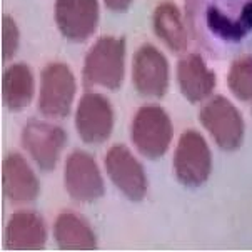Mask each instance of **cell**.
Wrapping results in <instances>:
<instances>
[{
    "label": "cell",
    "mask_w": 252,
    "mask_h": 252,
    "mask_svg": "<svg viewBox=\"0 0 252 252\" xmlns=\"http://www.w3.org/2000/svg\"><path fill=\"white\" fill-rule=\"evenodd\" d=\"M177 84L184 99L190 104L209 99L217 85L216 72L209 69L200 54H187L177 63Z\"/></svg>",
    "instance_id": "14"
},
{
    "label": "cell",
    "mask_w": 252,
    "mask_h": 252,
    "mask_svg": "<svg viewBox=\"0 0 252 252\" xmlns=\"http://www.w3.org/2000/svg\"><path fill=\"white\" fill-rule=\"evenodd\" d=\"M54 239L62 251H94L97 236L87 220L74 211H63L54 222Z\"/></svg>",
    "instance_id": "16"
},
{
    "label": "cell",
    "mask_w": 252,
    "mask_h": 252,
    "mask_svg": "<svg viewBox=\"0 0 252 252\" xmlns=\"http://www.w3.org/2000/svg\"><path fill=\"white\" fill-rule=\"evenodd\" d=\"M126 38L104 35L89 49L84 61L82 80L87 87L117 91L126 75Z\"/></svg>",
    "instance_id": "2"
},
{
    "label": "cell",
    "mask_w": 252,
    "mask_h": 252,
    "mask_svg": "<svg viewBox=\"0 0 252 252\" xmlns=\"http://www.w3.org/2000/svg\"><path fill=\"white\" fill-rule=\"evenodd\" d=\"M132 84L142 97L160 99L169 91L170 67L164 54L152 44L137 49L132 61Z\"/></svg>",
    "instance_id": "9"
},
{
    "label": "cell",
    "mask_w": 252,
    "mask_h": 252,
    "mask_svg": "<svg viewBox=\"0 0 252 252\" xmlns=\"http://www.w3.org/2000/svg\"><path fill=\"white\" fill-rule=\"evenodd\" d=\"M2 190L14 206L33 202L40 194V181L25 157L12 152L2 162Z\"/></svg>",
    "instance_id": "13"
},
{
    "label": "cell",
    "mask_w": 252,
    "mask_h": 252,
    "mask_svg": "<svg viewBox=\"0 0 252 252\" xmlns=\"http://www.w3.org/2000/svg\"><path fill=\"white\" fill-rule=\"evenodd\" d=\"M105 172L119 190L132 202H140L147 194V174L135 156L124 144H115L105 154Z\"/></svg>",
    "instance_id": "11"
},
{
    "label": "cell",
    "mask_w": 252,
    "mask_h": 252,
    "mask_svg": "<svg viewBox=\"0 0 252 252\" xmlns=\"http://www.w3.org/2000/svg\"><path fill=\"white\" fill-rule=\"evenodd\" d=\"M65 144L67 132L57 124L31 119L22 129L24 149L44 172H50L57 167Z\"/></svg>",
    "instance_id": "7"
},
{
    "label": "cell",
    "mask_w": 252,
    "mask_h": 252,
    "mask_svg": "<svg viewBox=\"0 0 252 252\" xmlns=\"http://www.w3.org/2000/svg\"><path fill=\"white\" fill-rule=\"evenodd\" d=\"M174 137V126L169 114L160 105H142L134 115L130 139L142 157L157 160L169 151Z\"/></svg>",
    "instance_id": "3"
},
{
    "label": "cell",
    "mask_w": 252,
    "mask_h": 252,
    "mask_svg": "<svg viewBox=\"0 0 252 252\" xmlns=\"http://www.w3.org/2000/svg\"><path fill=\"white\" fill-rule=\"evenodd\" d=\"M115 114L107 97L99 92H85L75 110V130L85 144H104L114 130Z\"/></svg>",
    "instance_id": "10"
},
{
    "label": "cell",
    "mask_w": 252,
    "mask_h": 252,
    "mask_svg": "<svg viewBox=\"0 0 252 252\" xmlns=\"http://www.w3.org/2000/svg\"><path fill=\"white\" fill-rule=\"evenodd\" d=\"M20 45V31L19 25L10 15L2 17V59L12 61L15 57Z\"/></svg>",
    "instance_id": "20"
},
{
    "label": "cell",
    "mask_w": 252,
    "mask_h": 252,
    "mask_svg": "<svg viewBox=\"0 0 252 252\" xmlns=\"http://www.w3.org/2000/svg\"><path fill=\"white\" fill-rule=\"evenodd\" d=\"M172 167L184 187H200L212 174V152L207 140L197 130L182 132L174 151Z\"/></svg>",
    "instance_id": "6"
},
{
    "label": "cell",
    "mask_w": 252,
    "mask_h": 252,
    "mask_svg": "<svg viewBox=\"0 0 252 252\" xmlns=\"http://www.w3.org/2000/svg\"><path fill=\"white\" fill-rule=\"evenodd\" d=\"M77 94V80L63 62H50L40 72L37 107L47 119H63L70 114Z\"/></svg>",
    "instance_id": "5"
},
{
    "label": "cell",
    "mask_w": 252,
    "mask_h": 252,
    "mask_svg": "<svg viewBox=\"0 0 252 252\" xmlns=\"http://www.w3.org/2000/svg\"><path fill=\"white\" fill-rule=\"evenodd\" d=\"M186 19L212 59H237L252 49V0H186Z\"/></svg>",
    "instance_id": "1"
},
{
    "label": "cell",
    "mask_w": 252,
    "mask_h": 252,
    "mask_svg": "<svg viewBox=\"0 0 252 252\" xmlns=\"http://www.w3.org/2000/svg\"><path fill=\"white\" fill-rule=\"evenodd\" d=\"M35 95V77L27 63L8 65L2 75V99L10 112H22Z\"/></svg>",
    "instance_id": "17"
},
{
    "label": "cell",
    "mask_w": 252,
    "mask_h": 252,
    "mask_svg": "<svg viewBox=\"0 0 252 252\" xmlns=\"http://www.w3.org/2000/svg\"><path fill=\"white\" fill-rule=\"evenodd\" d=\"M132 2L134 0H104V3H105V7L109 8V10H112V12H126V10H129L130 5H132Z\"/></svg>",
    "instance_id": "21"
},
{
    "label": "cell",
    "mask_w": 252,
    "mask_h": 252,
    "mask_svg": "<svg viewBox=\"0 0 252 252\" xmlns=\"http://www.w3.org/2000/svg\"><path fill=\"white\" fill-rule=\"evenodd\" d=\"M47 224L35 211H17L7 222L5 247L10 251H40L47 244Z\"/></svg>",
    "instance_id": "15"
},
{
    "label": "cell",
    "mask_w": 252,
    "mask_h": 252,
    "mask_svg": "<svg viewBox=\"0 0 252 252\" xmlns=\"http://www.w3.org/2000/svg\"><path fill=\"white\" fill-rule=\"evenodd\" d=\"M154 33L169 50L176 54L186 52L189 45V33H187L186 20L182 12L172 2H162L156 7L152 17Z\"/></svg>",
    "instance_id": "18"
},
{
    "label": "cell",
    "mask_w": 252,
    "mask_h": 252,
    "mask_svg": "<svg viewBox=\"0 0 252 252\" xmlns=\"http://www.w3.org/2000/svg\"><path fill=\"white\" fill-rule=\"evenodd\" d=\"M99 0H55L54 20L69 42H85L97 31Z\"/></svg>",
    "instance_id": "12"
},
{
    "label": "cell",
    "mask_w": 252,
    "mask_h": 252,
    "mask_svg": "<svg viewBox=\"0 0 252 252\" xmlns=\"http://www.w3.org/2000/svg\"><path fill=\"white\" fill-rule=\"evenodd\" d=\"M227 87L236 99L252 102V55L234 59L227 72Z\"/></svg>",
    "instance_id": "19"
},
{
    "label": "cell",
    "mask_w": 252,
    "mask_h": 252,
    "mask_svg": "<svg viewBox=\"0 0 252 252\" xmlns=\"http://www.w3.org/2000/svg\"><path fill=\"white\" fill-rule=\"evenodd\" d=\"M67 194L79 204H91L104 197L105 182L95 159L85 151L69 154L63 169Z\"/></svg>",
    "instance_id": "8"
},
{
    "label": "cell",
    "mask_w": 252,
    "mask_h": 252,
    "mask_svg": "<svg viewBox=\"0 0 252 252\" xmlns=\"http://www.w3.org/2000/svg\"><path fill=\"white\" fill-rule=\"evenodd\" d=\"M199 121L222 151L232 152L241 147L246 132L244 117L227 97H209L200 107Z\"/></svg>",
    "instance_id": "4"
}]
</instances>
